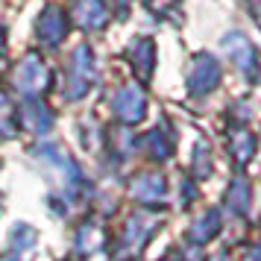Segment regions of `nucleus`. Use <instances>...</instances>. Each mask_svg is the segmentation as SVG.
<instances>
[{"instance_id":"11","label":"nucleus","mask_w":261,"mask_h":261,"mask_svg":"<svg viewBox=\"0 0 261 261\" xmlns=\"http://www.w3.org/2000/svg\"><path fill=\"white\" fill-rule=\"evenodd\" d=\"M229 50H232V59L241 65V71L249 73L252 68H255V53H252V47H249L244 38H238V47H232V44H229Z\"/></svg>"},{"instance_id":"8","label":"nucleus","mask_w":261,"mask_h":261,"mask_svg":"<svg viewBox=\"0 0 261 261\" xmlns=\"http://www.w3.org/2000/svg\"><path fill=\"white\" fill-rule=\"evenodd\" d=\"M132 194H135L141 202H159L162 197H165V179L155 176V173H144V176H138Z\"/></svg>"},{"instance_id":"5","label":"nucleus","mask_w":261,"mask_h":261,"mask_svg":"<svg viewBox=\"0 0 261 261\" xmlns=\"http://www.w3.org/2000/svg\"><path fill=\"white\" fill-rule=\"evenodd\" d=\"M21 123H24L30 132H36V135H41V132L50 129V123H53V112H50L41 100H36V97H30V100H24V106H21Z\"/></svg>"},{"instance_id":"10","label":"nucleus","mask_w":261,"mask_h":261,"mask_svg":"<svg viewBox=\"0 0 261 261\" xmlns=\"http://www.w3.org/2000/svg\"><path fill=\"white\" fill-rule=\"evenodd\" d=\"M129 56H132V65H138V73L150 76V71H153V44L150 41H135Z\"/></svg>"},{"instance_id":"12","label":"nucleus","mask_w":261,"mask_h":261,"mask_svg":"<svg viewBox=\"0 0 261 261\" xmlns=\"http://www.w3.org/2000/svg\"><path fill=\"white\" fill-rule=\"evenodd\" d=\"M36 241V232L30 229V226H15V235H12V244L18 249L24 247V244H33Z\"/></svg>"},{"instance_id":"2","label":"nucleus","mask_w":261,"mask_h":261,"mask_svg":"<svg viewBox=\"0 0 261 261\" xmlns=\"http://www.w3.org/2000/svg\"><path fill=\"white\" fill-rule=\"evenodd\" d=\"M94 83V59L88 47H76L68 65V100H80Z\"/></svg>"},{"instance_id":"13","label":"nucleus","mask_w":261,"mask_h":261,"mask_svg":"<svg viewBox=\"0 0 261 261\" xmlns=\"http://www.w3.org/2000/svg\"><path fill=\"white\" fill-rule=\"evenodd\" d=\"M252 12H255V18H258V21H261V0H258V3L252 0Z\"/></svg>"},{"instance_id":"7","label":"nucleus","mask_w":261,"mask_h":261,"mask_svg":"<svg viewBox=\"0 0 261 261\" xmlns=\"http://www.w3.org/2000/svg\"><path fill=\"white\" fill-rule=\"evenodd\" d=\"M73 18L85 30H100L106 24V6L100 0H76L73 3Z\"/></svg>"},{"instance_id":"6","label":"nucleus","mask_w":261,"mask_h":261,"mask_svg":"<svg viewBox=\"0 0 261 261\" xmlns=\"http://www.w3.org/2000/svg\"><path fill=\"white\" fill-rule=\"evenodd\" d=\"M217 76H220V71H217L214 59H208V56H197L188 83H191V88H194V94H205V91H212V85L217 83Z\"/></svg>"},{"instance_id":"3","label":"nucleus","mask_w":261,"mask_h":261,"mask_svg":"<svg viewBox=\"0 0 261 261\" xmlns=\"http://www.w3.org/2000/svg\"><path fill=\"white\" fill-rule=\"evenodd\" d=\"M68 30H71L68 15H65V9H59L56 3L44 6V12L38 15V21H36V36L44 47H59V41L68 36Z\"/></svg>"},{"instance_id":"4","label":"nucleus","mask_w":261,"mask_h":261,"mask_svg":"<svg viewBox=\"0 0 261 261\" xmlns=\"http://www.w3.org/2000/svg\"><path fill=\"white\" fill-rule=\"evenodd\" d=\"M112 109H115V115H118L120 120H141L144 118V109H147V100H144V94L135 88V85H126V88H120L118 94H115V103H112Z\"/></svg>"},{"instance_id":"1","label":"nucleus","mask_w":261,"mask_h":261,"mask_svg":"<svg viewBox=\"0 0 261 261\" xmlns=\"http://www.w3.org/2000/svg\"><path fill=\"white\" fill-rule=\"evenodd\" d=\"M47 85H50L47 65L41 62L38 53H27L24 59H21V65L15 68V88L24 97H36V94H41Z\"/></svg>"},{"instance_id":"14","label":"nucleus","mask_w":261,"mask_h":261,"mask_svg":"<svg viewBox=\"0 0 261 261\" xmlns=\"http://www.w3.org/2000/svg\"><path fill=\"white\" fill-rule=\"evenodd\" d=\"M3 261H18V258H3Z\"/></svg>"},{"instance_id":"9","label":"nucleus","mask_w":261,"mask_h":261,"mask_svg":"<svg viewBox=\"0 0 261 261\" xmlns=\"http://www.w3.org/2000/svg\"><path fill=\"white\" fill-rule=\"evenodd\" d=\"M18 112L12 109L9 103V97L0 94V138H15V132H18Z\"/></svg>"}]
</instances>
